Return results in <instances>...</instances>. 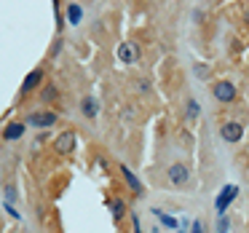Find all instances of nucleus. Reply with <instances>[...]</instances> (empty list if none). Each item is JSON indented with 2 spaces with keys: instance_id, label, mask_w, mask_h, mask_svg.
Here are the masks:
<instances>
[{
  "instance_id": "1",
  "label": "nucleus",
  "mask_w": 249,
  "mask_h": 233,
  "mask_svg": "<svg viewBox=\"0 0 249 233\" xmlns=\"http://www.w3.org/2000/svg\"><path fill=\"white\" fill-rule=\"evenodd\" d=\"M212 97H214L220 105H231L233 99H236V83H231V81H217L214 86H212Z\"/></svg>"
},
{
  "instance_id": "2",
  "label": "nucleus",
  "mask_w": 249,
  "mask_h": 233,
  "mask_svg": "<svg viewBox=\"0 0 249 233\" xmlns=\"http://www.w3.org/2000/svg\"><path fill=\"white\" fill-rule=\"evenodd\" d=\"M56 121H59V115L51 113V110H35V113L27 115V126H33V129H49Z\"/></svg>"
},
{
  "instance_id": "3",
  "label": "nucleus",
  "mask_w": 249,
  "mask_h": 233,
  "mask_svg": "<svg viewBox=\"0 0 249 233\" xmlns=\"http://www.w3.org/2000/svg\"><path fill=\"white\" fill-rule=\"evenodd\" d=\"M236 196H238V188H236V185H225V188L220 190V196H217V201H214L217 215H225L228 206H231L233 201H236Z\"/></svg>"
},
{
  "instance_id": "4",
  "label": "nucleus",
  "mask_w": 249,
  "mask_h": 233,
  "mask_svg": "<svg viewBox=\"0 0 249 233\" xmlns=\"http://www.w3.org/2000/svg\"><path fill=\"white\" fill-rule=\"evenodd\" d=\"M220 137L225 142H241V137H244V126H241V121H228V124H222L220 126Z\"/></svg>"
},
{
  "instance_id": "5",
  "label": "nucleus",
  "mask_w": 249,
  "mask_h": 233,
  "mask_svg": "<svg viewBox=\"0 0 249 233\" xmlns=\"http://www.w3.org/2000/svg\"><path fill=\"white\" fill-rule=\"evenodd\" d=\"M72 147H75V131H62L54 140V150L59 153V156H70Z\"/></svg>"
},
{
  "instance_id": "6",
  "label": "nucleus",
  "mask_w": 249,
  "mask_h": 233,
  "mask_svg": "<svg viewBox=\"0 0 249 233\" xmlns=\"http://www.w3.org/2000/svg\"><path fill=\"white\" fill-rule=\"evenodd\" d=\"M166 177L172 185H185L190 179V169L185 166V163H172V166L166 169Z\"/></svg>"
},
{
  "instance_id": "7",
  "label": "nucleus",
  "mask_w": 249,
  "mask_h": 233,
  "mask_svg": "<svg viewBox=\"0 0 249 233\" xmlns=\"http://www.w3.org/2000/svg\"><path fill=\"white\" fill-rule=\"evenodd\" d=\"M46 81V72L40 70V67H35V70H30V75L24 78L22 83V94H33L35 89H40V83Z\"/></svg>"
},
{
  "instance_id": "8",
  "label": "nucleus",
  "mask_w": 249,
  "mask_h": 233,
  "mask_svg": "<svg viewBox=\"0 0 249 233\" xmlns=\"http://www.w3.org/2000/svg\"><path fill=\"white\" fill-rule=\"evenodd\" d=\"M137 59H140V49H137L134 43H129V40H124V43L118 46V62H124V65H134Z\"/></svg>"
},
{
  "instance_id": "9",
  "label": "nucleus",
  "mask_w": 249,
  "mask_h": 233,
  "mask_svg": "<svg viewBox=\"0 0 249 233\" xmlns=\"http://www.w3.org/2000/svg\"><path fill=\"white\" fill-rule=\"evenodd\" d=\"M24 131H27V124H17V121H14V124H8L6 129H3V140H6V142H17Z\"/></svg>"
},
{
  "instance_id": "10",
  "label": "nucleus",
  "mask_w": 249,
  "mask_h": 233,
  "mask_svg": "<svg viewBox=\"0 0 249 233\" xmlns=\"http://www.w3.org/2000/svg\"><path fill=\"white\" fill-rule=\"evenodd\" d=\"M118 169H121V174H124V179L129 182V188L134 190V196H142V193H145V190H142V182L134 177V174H131V169H129V166H118Z\"/></svg>"
},
{
  "instance_id": "11",
  "label": "nucleus",
  "mask_w": 249,
  "mask_h": 233,
  "mask_svg": "<svg viewBox=\"0 0 249 233\" xmlns=\"http://www.w3.org/2000/svg\"><path fill=\"white\" fill-rule=\"evenodd\" d=\"M81 113L86 115V118H97V113H99V102L94 97H83V102H81Z\"/></svg>"
},
{
  "instance_id": "12",
  "label": "nucleus",
  "mask_w": 249,
  "mask_h": 233,
  "mask_svg": "<svg viewBox=\"0 0 249 233\" xmlns=\"http://www.w3.org/2000/svg\"><path fill=\"white\" fill-rule=\"evenodd\" d=\"M81 19H83V8L78 6L75 0H72V3H67V22H70L72 27H78V24H81Z\"/></svg>"
},
{
  "instance_id": "13",
  "label": "nucleus",
  "mask_w": 249,
  "mask_h": 233,
  "mask_svg": "<svg viewBox=\"0 0 249 233\" xmlns=\"http://www.w3.org/2000/svg\"><path fill=\"white\" fill-rule=\"evenodd\" d=\"M110 212H113V220L121 222L126 217V201L124 198H113L110 201Z\"/></svg>"
},
{
  "instance_id": "14",
  "label": "nucleus",
  "mask_w": 249,
  "mask_h": 233,
  "mask_svg": "<svg viewBox=\"0 0 249 233\" xmlns=\"http://www.w3.org/2000/svg\"><path fill=\"white\" fill-rule=\"evenodd\" d=\"M56 97H59V91H56L54 83H46V86L40 89V99H43V102H54Z\"/></svg>"
},
{
  "instance_id": "15",
  "label": "nucleus",
  "mask_w": 249,
  "mask_h": 233,
  "mask_svg": "<svg viewBox=\"0 0 249 233\" xmlns=\"http://www.w3.org/2000/svg\"><path fill=\"white\" fill-rule=\"evenodd\" d=\"M185 105H188V108H185V113H188V118H190V121L198 118V115H201V105L196 102V99H188Z\"/></svg>"
},
{
  "instance_id": "16",
  "label": "nucleus",
  "mask_w": 249,
  "mask_h": 233,
  "mask_svg": "<svg viewBox=\"0 0 249 233\" xmlns=\"http://www.w3.org/2000/svg\"><path fill=\"white\" fill-rule=\"evenodd\" d=\"M153 215H156V217H161V222H163V225H169V228H177V220H172V217H166L161 209H153Z\"/></svg>"
},
{
  "instance_id": "17",
  "label": "nucleus",
  "mask_w": 249,
  "mask_h": 233,
  "mask_svg": "<svg viewBox=\"0 0 249 233\" xmlns=\"http://www.w3.org/2000/svg\"><path fill=\"white\" fill-rule=\"evenodd\" d=\"M228 228H231L228 217H225V215H220V222H217V233H228Z\"/></svg>"
},
{
  "instance_id": "18",
  "label": "nucleus",
  "mask_w": 249,
  "mask_h": 233,
  "mask_svg": "<svg viewBox=\"0 0 249 233\" xmlns=\"http://www.w3.org/2000/svg\"><path fill=\"white\" fill-rule=\"evenodd\" d=\"M190 233H206V225L201 220H196L193 225H190Z\"/></svg>"
},
{
  "instance_id": "19",
  "label": "nucleus",
  "mask_w": 249,
  "mask_h": 233,
  "mask_svg": "<svg viewBox=\"0 0 249 233\" xmlns=\"http://www.w3.org/2000/svg\"><path fill=\"white\" fill-rule=\"evenodd\" d=\"M3 196H6V201L11 204V201H14V196H17V193H14V188H6V190H3Z\"/></svg>"
},
{
  "instance_id": "20",
  "label": "nucleus",
  "mask_w": 249,
  "mask_h": 233,
  "mask_svg": "<svg viewBox=\"0 0 249 233\" xmlns=\"http://www.w3.org/2000/svg\"><path fill=\"white\" fill-rule=\"evenodd\" d=\"M3 209H6V212H8V215H11V217H19V212H17V209H14V206H11V204H3Z\"/></svg>"
},
{
  "instance_id": "21",
  "label": "nucleus",
  "mask_w": 249,
  "mask_h": 233,
  "mask_svg": "<svg viewBox=\"0 0 249 233\" xmlns=\"http://www.w3.org/2000/svg\"><path fill=\"white\" fill-rule=\"evenodd\" d=\"M140 91H150V83H147V81H140Z\"/></svg>"
},
{
  "instance_id": "22",
  "label": "nucleus",
  "mask_w": 249,
  "mask_h": 233,
  "mask_svg": "<svg viewBox=\"0 0 249 233\" xmlns=\"http://www.w3.org/2000/svg\"><path fill=\"white\" fill-rule=\"evenodd\" d=\"M247 22H249V11H247Z\"/></svg>"
},
{
  "instance_id": "23",
  "label": "nucleus",
  "mask_w": 249,
  "mask_h": 233,
  "mask_svg": "<svg viewBox=\"0 0 249 233\" xmlns=\"http://www.w3.org/2000/svg\"><path fill=\"white\" fill-rule=\"evenodd\" d=\"M177 233H185V231H177Z\"/></svg>"
}]
</instances>
